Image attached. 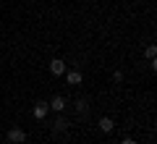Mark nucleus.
I'll use <instances>...</instances> for the list:
<instances>
[{
    "mask_svg": "<svg viewBox=\"0 0 157 144\" xmlns=\"http://www.w3.org/2000/svg\"><path fill=\"white\" fill-rule=\"evenodd\" d=\"M50 73H55V76L66 73V63H63V60H58V58H55V60L50 63Z\"/></svg>",
    "mask_w": 157,
    "mask_h": 144,
    "instance_id": "obj_3",
    "label": "nucleus"
},
{
    "mask_svg": "<svg viewBox=\"0 0 157 144\" xmlns=\"http://www.w3.org/2000/svg\"><path fill=\"white\" fill-rule=\"evenodd\" d=\"M47 110H50V105H47V102H37V105L32 107V113H34V118H37V121H42V118L47 115Z\"/></svg>",
    "mask_w": 157,
    "mask_h": 144,
    "instance_id": "obj_2",
    "label": "nucleus"
},
{
    "mask_svg": "<svg viewBox=\"0 0 157 144\" xmlns=\"http://www.w3.org/2000/svg\"><path fill=\"white\" fill-rule=\"evenodd\" d=\"M8 142H13V144H24V142H26V134H24V128L13 126L11 131H8Z\"/></svg>",
    "mask_w": 157,
    "mask_h": 144,
    "instance_id": "obj_1",
    "label": "nucleus"
},
{
    "mask_svg": "<svg viewBox=\"0 0 157 144\" xmlns=\"http://www.w3.org/2000/svg\"><path fill=\"white\" fill-rule=\"evenodd\" d=\"M76 110H78V113H86V102L78 100V102H76Z\"/></svg>",
    "mask_w": 157,
    "mask_h": 144,
    "instance_id": "obj_9",
    "label": "nucleus"
},
{
    "mask_svg": "<svg viewBox=\"0 0 157 144\" xmlns=\"http://www.w3.org/2000/svg\"><path fill=\"white\" fill-rule=\"evenodd\" d=\"M68 128V121L63 115H58V121H55V126H52V134H60V131H66Z\"/></svg>",
    "mask_w": 157,
    "mask_h": 144,
    "instance_id": "obj_6",
    "label": "nucleus"
},
{
    "mask_svg": "<svg viewBox=\"0 0 157 144\" xmlns=\"http://www.w3.org/2000/svg\"><path fill=\"white\" fill-rule=\"evenodd\" d=\"M121 144H136V142H134V139H123V142H121Z\"/></svg>",
    "mask_w": 157,
    "mask_h": 144,
    "instance_id": "obj_10",
    "label": "nucleus"
},
{
    "mask_svg": "<svg viewBox=\"0 0 157 144\" xmlns=\"http://www.w3.org/2000/svg\"><path fill=\"white\" fill-rule=\"evenodd\" d=\"M155 55H157V47H155V45H149V47H147V58L155 60Z\"/></svg>",
    "mask_w": 157,
    "mask_h": 144,
    "instance_id": "obj_8",
    "label": "nucleus"
},
{
    "mask_svg": "<svg viewBox=\"0 0 157 144\" xmlns=\"http://www.w3.org/2000/svg\"><path fill=\"white\" fill-rule=\"evenodd\" d=\"M47 105H50V110L63 113V107H66V100H63V97H52V102H47Z\"/></svg>",
    "mask_w": 157,
    "mask_h": 144,
    "instance_id": "obj_4",
    "label": "nucleus"
},
{
    "mask_svg": "<svg viewBox=\"0 0 157 144\" xmlns=\"http://www.w3.org/2000/svg\"><path fill=\"white\" fill-rule=\"evenodd\" d=\"M113 128H115V123H113L110 118H100V131L102 134H110Z\"/></svg>",
    "mask_w": 157,
    "mask_h": 144,
    "instance_id": "obj_5",
    "label": "nucleus"
},
{
    "mask_svg": "<svg viewBox=\"0 0 157 144\" xmlns=\"http://www.w3.org/2000/svg\"><path fill=\"white\" fill-rule=\"evenodd\" d=\"M66 79H68V84H81V73L78 71H68Z\"/></svg>",
    "mask_w": 157,
    "mask_h": 144,
    "instance_id": "obj_7",
    "label": "nucleus"
}]
</instances>
